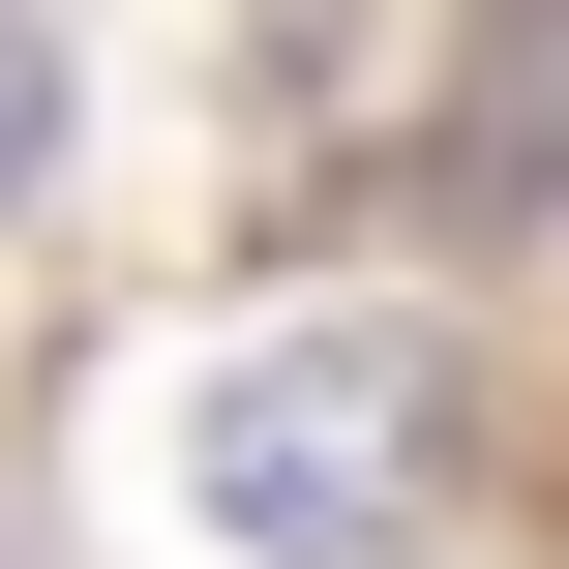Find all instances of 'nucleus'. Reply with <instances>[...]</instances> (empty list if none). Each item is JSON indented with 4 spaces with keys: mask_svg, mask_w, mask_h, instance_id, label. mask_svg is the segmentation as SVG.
<instances>
[{
    "mask_svg": "<svg viewBox=\"0 0 569 569\" xmlns=\"http://www.w3.org/2000/svg\"><path fill=\"white\" fill-rule=\"evenodd\" d=\"M30 150H60V30L0 0V210H30Z\"/></svg>",
    "mask_w": 569,
    "mask_h": 569,
    "instance_id": "2",
    "label": "nucleus"
},
{
    "mask_svg": "<svg viewBox=\"0 0 569 569\" xmlns=\"http://www.w3.org/2000/svg\"><path fill=\"white\" fill-rule=\"evenodd\" d=\"M420 450H450V360H420V330H270V360L180 420V480H210L240 569H360L420 510Z\"/></svg>",
    "mask_w": 569,
    "mask_h": 569,
    "instance_id": "1",
    "label": "nucleus"
}]
</instances>
